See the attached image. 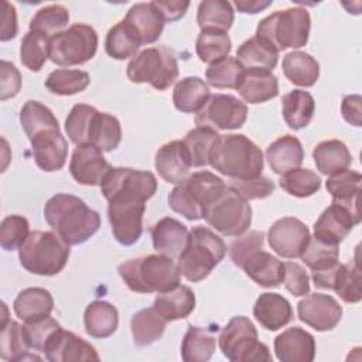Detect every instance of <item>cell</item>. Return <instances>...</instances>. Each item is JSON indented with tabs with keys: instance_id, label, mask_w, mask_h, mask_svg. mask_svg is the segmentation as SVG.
<instances>
[{
	"instance_id": "cell-59",
	"label": "cell",
	"mask_w": 362,
	"mask_h": 362,
	"mask_svg": "<svg viewBox=\"0 0 362 362\" xmlns=\"http://www.w3.org/2000/svg\"><path fill=\"white\" fill-rule=\"evenodd\" d=\"M1 100H6L8 98H13L18 93L21 88V75L14 64L8 61H1Z\"/></svg>"
},
{
	"instance_id": "cell-58",
	"label": "cell",
	"mask_w": 362,
	"mask_h": 362,
	"mask_svg": "<svg viewBox=\"0 0 362 362\" xmlns=\"http://www.w3.org/2000/svg\"><path fill=\"white\" fill-rule=\"evenodd\" d=\"M283 283L286 288L294 296L301 297L308 294L310 291V279L303 266L296 262H286L284 263V274Z\"/></svg>"
},
{
	"instance_id": "cell-16",
	"label": "cell",
	"mask_w": 362,
	"mask_h": 362,
	"mask_svg": "<svg viewBox=\"0 0 362 362\" xmlns=\"http://www.w3.org/2000/svg\"><path fill=\"white\" fill-rule=\"evenodd\" d=\"M310 238L311 235L305 223L293 216L277 219L267 233L270 247L284 259L300 257Z\"/></svg>"
},
{
	"instance_id": "cell-8",
	"label": "cell",
	"mask_w": 362,
	"mask_h": 362,
	"mask_svg": "<svg viewBox=\"0 0 362 362\" xmlns=\"http://www.w3.org/2000/svg\"><path fill=\"white\" fill-rule=\"evenodd\" d=\"M310 27V13L303 7H293L264 17L257 25L256 37L280 52L286 48L304 47L308 41Z\"/></svg>"
},
{
	"instance_id": "cell-26",
	"label": "cell",
	"mask_w": 362,
	"mask_h": 362,
	"mask_svg": "<svg viewBox=\"0 0 362 362\" xmlns=\"http://www.w3.org/2000/svg\"><path fill=\"white\" fill-rule=\"evenodd\" d=\"M188 229L180 221L165 216L151 229L154 250L168 257H178L188 240Z\"/></svg>"
},
{
	"instance_id": "cell-39",
	"label": "cell",
	"mask_w": 362,
	"mask_h": 362,
	"mask_svg": "<svg viewBox=\"0 0 362 362\" xmlns=\"http://www.w3.org/2000/svg\"><path fill=\"white\" fill-rule=\"evenodd\" d=\"M165 325L167 321L154 307L143 308L134 313L130 321L133 342L137 346H147L154 344L164 334Z\"/></svg>"
},
{
	"instance_id": "cell-15",
	"label": "cell",
	"mask_w": 362,
	"mask_h": 362,
	"mask_svg": "<svg viewBox=\"0 0 362 362\" xmlns=\"http://www.w3.org/2000/svg\"><path fill=\"white\" fill-rule=\"evenodd\" d=\"M107 202V218L115 239L124 246L136 243L143 232L146 202L134 198H113Z\"/></svg>"
},
{
	"instance_id": "cell-9",
	"label": "cell",
	"mask_w": 362,
	"mask_h": 362,
	"mask_svg": "<svg viewBox=\"0 0 362 362\" xmlns=\"http://www.w3.org/2000/svg\"><path fill=\"white\" fill-rule=\"evenodd\" d=\"M126 74L134 83H150L157 90H165L178 78V62L165 45L150 47L130 59Z\"/></svg>"
},
{
	"instance_id": "cell-50",
	"label": "cell",
	"mask_w": 362,
	"mask_h": 362,
	"mask_svg": "<svg viewBox=\"0 0 362 362\" xmlns=\"http://www.w3.org/2000/svg\"><path fill=\"white\" fill-rule=\"evenodd\" d=\"M243 71V65L236 58L226 57L209 64L205 71V78L208 83L214 88L236 89Z\"/></svg>"
},
{
	"instance_id": "cell-25",
	"label": "cell",
	"mask_w": 362,
	"mask_h": 362,
	"mask_svg": "<svg viewBox=\"0 0 362 362\" xmlns=\"http://www.w3.org/2000/svg\"><path fill=\"white\" fill-rule=\"evenodd\" d=\"M253 315L263 328L277 331L293 320V308L283 296L277 293H263L255 303Z\"/></svg>"
},
{
	"instance_id": "cell-28",
	"label": "cell",
	"mask_w": 362,
	"mask_h": 362,
	"mask_svg": "<svg viewBox=\"0 0 362 362\" xmlns=\"http://www.w3.org/2000/svg\"><path fill=\"white\" fill-rule=\"evenodd\" d=\"M362 175L354 170H342L332 175L325 182L327 191L332 197L334 204L348 208L354 215L361 216L359 212V192Z\"/></svg>"
},
{
	"instance_id": "cell-21",
	"label": "cell",
	"mask_w": 362,
	"mask_h": 362,
	"mask_svg": "<svg viewBox=\"0 0 362 362\" xmlns=\"http://www.w3.org/2000/svg\"><path fill=\"white\" fill-rule=\"evenodd\" d=\"M154 165L160 177L170 184H180L189 175L191 158L182 140L163 144L156 153Z\"/></svg>"
},
{
	"instance_id": "cell-49",
	"label": "cell",
	"mask_w": 362,
	"mask_h": 362,
	"mask_svg": "<svg viewBox=\"0 0 362 362\" xmlns=\"http://www.w3.org/2000/svg\"><path fill=\"white\" fill-rule=\"evenodd\" d=\"M300 257L313 272L325 270L339 263V249L335 243H329L313 236L310 238L308 245Z\"/></svg>"
},
{
	"instance_id": "cell-52",
	"label": "cell",
	"mask_w": 362,
	"mask_h": 362,
	"mask_svg": "<svg viewBox=\"0 0 362 362\" xmlns=\"http://www.w3.org/2000/svg\"><path fill=\"white\" fill-rule=\"evenodd\" d=\"M69 21V11L62 4H49L40 8L30 21V30L38 31L49 38L64 31Z\"/></svg>"
},
{
	"instance_id": "cell-40",
	"label": "cell",
	"mask_w": 362,
	"mask_h": 362,
	"mask_svg": "<svg viewBox=\"0 0 362 362\" xmlns=\"http://www.w3.org/2000/svg\"><path fill=\"white\" fill-rule=\"evenodd\" d=\"M141 45V40L136 30L123 18L113 25L105 40V49L115 59H126L134 57Z\"/></svg>"
},
{
	"instance_id": "cell-10",
	"label": "cell",
	"mask_w": 362,
	"mask_h": 362,
	"mask_svg": "<svg viewBox=\"0 0 362 362\" xmlns=\"http://www.w3.org/2000/svg\"><path fill=\"white\" fill-rule=\"evenodd\" d=\"M219 348L232 362H270L272 355L266 344L257 338L253 322L245 315L233 317L219 334Z\"/></svg>"
},
{
	"instance_id": "cell-19",
	"label": "cell",
	"mask_w": 362,
	"mask_h": 362,
	"mask_svg": "<svg viewBox=\"0 0 362 362\" xmlns=\"http://www.w3.org/2000/svg\"><path fill=\"white\" fill-rule=\"evenodd\" d=\"M33 146L35 164L47 173L61 170L68 157V143L58 129H47L31 139H28Z\"/></svg>"
},
{
	"instance_id": "cell-30",
	"label": "cell",
	"mask_w": 362,
	"mask_h": 362,
	"mask_svg": "<svg viewBox=\"0 0 362 362\" xmlns=\"http://www.w3.org/2000/svg\"><path fill=\"white\" fill-rule=\"evenodd\" d=\"M245 273L262 287H279L283 283L284 263L269 252H255L242 266Z\"/></svg>"
},
{
	"instance_id": "cell-20",
	"label": "cell",
	"mask_w": 362,
	"mask_h": 362,
	"mask_svg": "<svg viewBox=\"0 0 362 362\" xmlns=\"http://www.w3.org/2000/svg\"><path fill=\"white\" fill-rule=\"evenodd\" d=\"M110 164L102 151L90 144L76 146L69 161V171L74 180L82 185H100Z\"/></svg>"
},
{
	"instance_id": "cell-34",
	"label": "cell",
	"mask_w": 362,
	"mask_h": 362,
	"mask_svg": "<svg viewBox=\"0 0 362 362\" xmlns=\"http://www.w3.org/2000/svg\"><path fill=\"white\" fill-rule=\"evenodd\" d=\"M209 86L199 76H185L180 79L173 90V102L182 113H197L208 100Z\"/></svg>"
},
{
	"instance_id": "cell-57",
	"label": "cell",
	"mask_w": 362,
	"mask_h": 362,
	"mask_svg": "<svg viewBox=\"0 0 362 362\" xmlns=\"http://www.w3.org/2000/svg\"><path fill=\"white\" fill-rule=\"evenodd\" d=\"M229 187H232L239 195H242L245 199H262L273 194L274 191V182L269 180L267 177L259 175L255 178H230Z\"/></svg>"
},
{
	"instance_id": "cell-24",
	"label": "cell",
	"mask_w": 362,
	"mask_h": 362,
	"mask_svg": "<svg viewBox=\"0 0 362 362\" xmlns=\"http://www.w3.org/2000/svg\"><path fill=\"white\" fill-rule=\"evenodd\" d=\"M236 90L247 103L256 105L279 95V82L272 71L245 69Z\"/></svg>"
},
{
	"instance_id": "cell-38",
	"label": "cell",
	"mask_w": 362,
	"mask_h": 362,
	"mask_svg": "<svg viewBox=\"0 0 362 362\" xmlns=\"http://www.w3.org/2000/svg\"><path fill=\"white\" fill-rule=\"evenodd\" d=\"M236 59L245 69L273 71L279 61V52L266 41L255 35L239 45Z\"/></svg>"
},
{
	"instance_id": "cell-41",
	"label": "cell",
	"mask_w": 362,
	"mask_h": 362,
	"mask_svg": "<svg viewBox=\"0 0 362 362\" xmlns=\"http://www.w3.org/2000/svg\"><path fill=\"white\" fill-rule=\"evenodd\" d=\"M216 348V339L211 331L189 325L181 344V358L185 362H206Z\"/></svg>"
},
{
	"instance_id": "cell-4",
	"label": "cell",
	"mask_w": 362,
	"mask_h": 362,
	"mask_svg": "<svg viewBox=\"0 0 362 362\" xmlns=\"http://www.w3.org/2000/svg\"><path fill=\"white\" fill-rule=\"evenodd\" d=\"M126 286L136 293H165L180 284L177 263L164 255H147L117 266Z\"/></svg>"
},
{
	"instance_id": "cell-46",
	"label": "cell",
	"mask_w": 362,
	"mask_h": 362,
	"mask_svg": "<svg viewBox=\"0 0 362 362\" xmlns=\"http://www.w3.org/2000/svg\"><path fill=\"white\" fill-rule=\"evenodd\" d=\"M51 38L38 31H28L20 44L21 64L33 72H38L49 58Z\"/></svg>"
},
{
	"instance_id": "cell-3",
	"label": "cell",
	"mask_w": 362,
	"mask_h": 362,
	"mask_svg": "<svg viewBox=\"0 0 362 362\" xmlns=\"http://www.w3.org/2000/svg\"><path fill=\"white\" fill-rule=\"evenodd\" d=\"M209 164L229 178H255L262 175L263 153L245 134H225L214 146Z\"/></svg>"
},
{
	"instance_id": "cell-13",
	"label": "cell",
	"mask_w": 362,
	"mask_h": 362,
	"mask_svg": "<svg viewBox=\"0 0 362 362\" xmlns=\"http://www.w3.org/2000/svg\"><path fill=\"white\" fill-rule=\"evenodd\" d=\"M156 191L157 180L153 173L130 167H110L100 182V192L106 201L134 198L146 202Z\"/></svg>"
},
{
	"instance_id": "cell-22",
	"label": "cell",
	"mask_w": 362,
	"mask_h": 362,
	"mask_svg": "<svg viewBox=\"0 0 362 362\" xmlns=\"http://www.w3.org/2000/svg\"><path fill=\"white\" fill-rule=\"evenodd\" d=\"M359 222L361 216H356L348 208L332 202L315 221L314 236L338 245Z\"/></svg>"
},
{
	"instance_id": "cell-42",
	"label": "cell",
	"mask_w": 362,
	"mask_h": 362,
	"mask_svg": "<svg viewBox=\"0 0 362 362\" xmlns=\"http://www.w3.org/2000/svg\"><path fill=\"white\" fill-rule=\"evenodd\" d=\"M30 345L27 342L24 328L17 321L8 320L6 324H1V338H0V356L4 361H27L37 359L40 356L30 354Z\"/></svg>"
},
{
	"instance_id": "cell-53",
	"label": "cell",
	"mask_w": 362,
	"mask_h": 362,
	"mask_svg": "<svg viewBox=\"0 0 362 362\" xmlns=\"http://www.w3.org/2000/svg\"><path fill=\"white\" fill-rule=\"evenodd\" d=\"M361 270L355 264H339L332 290L345 303H359L362 298L361 291Z\"/></svg>"
},
{
	"instance_id": "cell-6",
	"label": "cell",
	"mask_w": 362,
	"mask_h": 362,
	"mask_svg": "<svg viewBox=\"0 0 362 362\" xmlns=\"http://www.w3.org/2000/svg\"><path fill=\"white\" fill-rule=\"evenodd\" d=\"M226 184L211 171H197L177 184L168 195L170 208L188 221H198L204 211L225 191Z\"/></svg>"
},
{
	"instance_id": "cell-31",
	"label": "cell",
	"mask_w": 362,
	"mask_h": 362,
	"mask_svg": "<svg viewBox=\"0 0 362 362\" xmlns=\"http://www.w3.org/2000/svg\"><path fill=\"white\" fill-rule=\"evenodd\" d=\"M153 307L167 321L187 318L195 308V294L188 286H177L175 288L158 293Z\"/></svg>"
},
{
	"instance_id": "cell-32",
	"label": "cell",
	"mask_w": 362,
	"mask_h": 362,
	"mask_svg": "<svg viewBox=\"0 0 362 362\" xmlns=\"http://www.w3.org/2000/svg\"><path fill=\"white\" fill-rule=\"evenodd\" d=\"M16 315L24 322H31L47 317L54 310L51 293L41 287H28L18 293L13 303Z\"/></svg>"
},
{
	"instance_id": "cell-36",
	"label": "cell",
	"mask_w": 362,
	"mask_h": 362,
	"mask_svg": "<svg viewBox=\"0 0 362 362\" xmlns=\"http://www.w3.org/2000/svg\"><path fill=\"white\" fill-rule=\"evenodd\" d=\"M315 110V102L310 92L294 89L281 99V112L284 122L293 130L304 129L310 124Z\"/></svg>"
},
{
	"instance_id": "cell-17",
	"label": "cell",
	"mask_w": 362,
	"mask_h": 362,
	"mask_svg": "<svg viewBox=\"0 0 362 362\" xmlns=\"http://www.w3.org/2000/svg\"><path fill=\"white\" fill-rule=\"evenodd\" d=\"M298 318L315 331H329L342 317V307L328 294L313 293L297 304Z\"/></svg>"
},
{
	"instance_id": "cell-62",
	"label": "cell",
	"mask_w": 362,
	"mask_h": 362,
	"mask_svg": "<svg viewBox=\"0 0 362 362\" xmlns=\"http://www.w3.org/2000/svg\"><path fill=\"white\" fill-rule=\"evenodd\" d=\"M154 6L160 10L165 21H177L184 17L187 8L189 7V1H153Z\"/></svg>"
},
{
	"instance_id": "cell-14",
	"label": "cell",
	"mask_w": 362,
	"mask_h": 362,
	"mask_svg": "<svg viewBox=\"0 0 362 362\" xmlns=\"http://www.w3.org/2000/svg\"><path fill=\"white\" fill-rule=\"evenodd\" d=\"M247 106L232 95H209L205 105L195 115V124L218 130H233L245 124Z\"/></svg>"
},
{
	"instance_id": "cell-33",
	"label": "cell",
	"mask_w": 362,
	"mask_h": 362,
	"mask_svg": "<svg viewBox=\"0 0 362 362\" xmlns=\"http://www.w3.org/2000/svg\"><path fill=\"white\" fill-rule=\"evenodd\" d=\"M83 322L88 335L93 338H107L119 325V313L109 301L95 300L85 308Z\"/></svg>"
},
{
	"instance_id": "cell-54",
	"label": "cell",
	"mask_w": 362,
	"mask_h": 362,
	"mask_svg": "<svg viewBox=\"0 0 362 362\" xmlns=\"http://www.w3.org/2000/svg\"><path fill=\"white\" fill-rule=\"evenodd\" d=\"M28 221L21 215H8L0 225V245L4 250L18 249L28 236Z\"/></svg>"
},
{
	"instance_id": "cell-45",
	"label": "cell",
	"mask_w": 362,
	"mask_h": 362,
	"mask_svg": "<svg viewBox=\"0 0 362 362\" xmlns=\"http://www.w3.org/2000/svg\"><path fill=\"white\" fill-rule=\"evenodd\" d=\"M20 123L28 139L42 130L59 127L52 110L37 100H27L23 105L20 110Z\"/></svg>"
},
{
	"instance_id": "cell-5",
	"label": "cell",
	"mask_w": 362,
	"mask_h": 362,
	"mask_svg": "<svg viewBox=\"0 0 362 362\" xmlns=\"http://www.w3.org/2000/svg\"><path fill=\"white\" fill-rule=\"evenodd\" d=\"M226 245L215 232L205 226H194L188 240L178 255V270L188 281L197 283L209 276L216 264L225 257Z\"/></svg>"
},
{
	"instance_id": "cell-37",
	"label": "cell",
	"mask_w": 362,
	"mask_h": 362,
	"mask_svg": "<svg viewBox=\"0 0 362 362\" xmlns=\"http://www.w3.org/2000/svg\"><path fill=\"white\" fill-rule=\"evenodd\" d=\"M281 68L286 78L297 86L310 88L320 76V64L317 59L303 51H291L286 54Z\"/></svg>"
},
{
	"instance_id": "cell-27",
	"label": "cell",
	"mask_w": 362,
	"mask_h": 362,
	"mask_svg": "<svg viewBox=\"0 0 362 362\" xmlns=\"http://www.w3.org/2000/svg\"><path fill=\"white\" fill-rule=\"evenodd\" d=\"M124 20L136 30L141 44L156 42L160 38L165 24L163 14L153 1L133 4L129 8Z\"/></svg>"
},
{
	"instance_id": "cell-48",
	"label": "cell",
	"mask_w": 362,
	"mask_h": 362,
	"mask_svg": "<svg viewBox=\"0 0 362 362\" xmlns=\"http://www.w3.org/2000/svg\"><path fill=\"white\" fill-rule=\"evenodd\" d=\"M232 49V41L226 33L215 30H204L199 33L195 51L202 62L212 64L226 58Z\"/></svg>"
},
{
	"instance_id": "cell-47",
	"label": "cell",
	"mask_w": 362,
	"mask_h": 362,
	"mask_svg": "<svg viewBox=\"0 0 362 362\" xmlns=\"http://www.w3.org/2000/svg\"><path fill=\"white\" fill-rule=\"evenodd\" d=\"M90 82L89 74L81 69L59 68L52 71L45 79V88L55 95H75L88 88Z\"/></svg>"
},
{
	"instance_id": "cell-63",
	"label": "cell",
	"mask_w": 362,
	"mask_h": 362,
	"mask_svg": "<svg viewBox=\"0 0 362 362\" xmlns=\"http://www.w3.org/2000/svg\"><path fill=\"white\" fill-rule=\"evenodd\" d=\"M272 1H259V0H236L235 6L240 13H247V14H256L266 7H269Z\"/></svg>"
},
{
	"instance_id": "cell-44",
	"label": "cell",
	"mask_w": 362,
	"mask_h": 362,
	"mask_svg": "<svg viewBox=\"0 0 362 362\" xmlns=\"http://www.w3.org/2000/svg\"><path fill=\"white\" fill-rule=\"evenodd\" d=\"M219 136L221 134L215 129L205 126H197L185 134L182 141L188 148L192 167H204L209 164V156Z\"/></svg>"
},
{
	"instance_id": "cell-12",
	"label": "cell",
	"mask_w": 362,
	"mask_h": 362,
	"mask_svg": "<svg viewBox=\"0 0 362 362\" xmlns=\"http://www.w3.org/2000/svg\"><path fill=\"white\" fill-rule=\"evenodd\" d=\"M202 218L222 235L239 236L250 226L252 208L247 199L226 185L222 195L206 206Z\"/></svg>"
},
{
	"instance_id": "cell-18",
	"label": "cell",
	"mask_w": 362,
	"mask_h": 362,
	"mask_svg": "<svg viewBox=\"0 0 362 362\" xmlns=\"http://www.w3.org/2000/svg\"><path fill=\"white\" fill-rule=\"evenodd\" d=\"M42 352L49 362L99 361V355L93 345L74 332L62 329V327L49 337Z\"/></svg>"
},
{
	"instance_id": "cell-7",
	"label": "cell",
	"mask_w": 362,
	"mask_h": 362,
	"mask_svg": "<svg viewBox=\"0 0 362 362\" xmlns=\"http://www.w3.org/2000/svg\"><path fill=\"white\" fill-rule=\"evenodd\" d=\"M69 245L51 230H33L18 247L21 266L38 276H55L69 259Z\"/></svg>"
},
{
	"instance_id": "cell-51",
	"label": "cell",
	"mask_w": 362,
	"mask_h": 362,
	"mask_svg": "<svg viewBox=\"0 0 362 362\" xmlns=\"http://www.w3.org/2000/svg\"><path fill=\"white\" fill-rule=\"evenodd\" d=\"M279 185L293 197L305 198L315 194L321 187V178L308 168H294L281 174Z\"/></svg>"
},
{
	"instance_id": "cell-11",
	"label": "cell",
	"mask_w": 362,
	"mask_h": 362,
	"mask_svg": "<svg viewBox=\"0 0 362 362\" xmlns=\"http://www.w3.org/2000/svg\"><path fill=\"white\" fill-rule=\"evenodd\" d=\"M98 41V33L92 25L75 23L51 37L49 59L59 66L85 64L95 57Z\"/></svg>"
},
{
	"instance_id": "cell-60",
	"label": "cell",
	"mask_w": 362,
	"mask_h": 362,
	"mask_svg": "<svg viewBox=\"0 0 362 362\" xmlns=\"http://www.w3.org/2000/svg\"><path fill=\"white\" fill-rule=\"evenodd\" d=\"M361 102L362 98L359 95H346L341 103V112L344 119L354 126H361L362 123Z\"/></svg>"
},
{
	"instance_id": "cell-56",
	"label": "cell",
	"mask_w": 362,
	"mask_h": 362,
	"mask_svg": "<svg viewBox=\"0 0 362 362\" xmlns=\"http://www.w3.org/2000/svg\"><path fill=\"white\" fill-rule=\"evenodd\" d=\"M23 328H24V334H25L30 348L35 349L38 352H42L49 337L58 328H61V325L52 317L47 315V317H42V318L31 321V322H24Z\"/></svg>"
},
{
	"instance_id": "cell-61",
	"label": "cell",
	"mask_w": 362,
	"mask_h": 362,
	"mask_svg": "<svg viewBox=\"0 0 362 362\" xmlns=\"http://www.w3.org/2000/svg\"><path fill=\"white\" fill-rule=\"evenodd\" d=\"M3 23H1V41H8L16 37L17 34V14L16 7L10 4L8 1H3V14H1Z\"/></svg>"
},
{
	"instance_id": "cell-29",
	"label": "cell",
	"mask_w": 362,
	"mask_h": 362,
	"mask_svg": "<svg viewBox=\"0 0 362 362\" xmlns=\"http://www.w3.org/2000/svg\"><path fill=\"white\" fill-rule=\"evenodd\" d=\"M266 158L276 174H284L298 168L304 160L301 141L290 134L276 139L266 150Z\"/></svg>"
},
{
	"instance_id": "cell-43",
	"label": "cell",
	"mask_w": 362,
	"mask_h": 362,
	"mask_svg": "<svg viewBox=\"0 0 362 362\" xmlns=\"http://www.w3.org/2000/svg\"><path fill=\"white\" fill-rule=\"evenodd\" d=\"M197 21L204 30H215L226 33L233 24V8L225 0H204L198 4Z\"/></svg>"
},
{
	"instance_id": "cell-2",
	"label": "cell",
	"mask_w": 362,
	"mask_h": 362,
	"mask_svg": "<svg viewBox=\"0 0 362 362\" xmlns=\"http://www.w3.org/2000/svg\"><path fill=\"white\" fill-rule=\"evenodd\" d=\"M65 132L74 144H90L100 151L117 148L122 140L120 122L85 103H78L71 109L65 119Z\"/></svg>"
},
{
	"instance_id": "cell-35",
	"label": "cell",
	"mask_w": 362,
	"mask_h": 362,
	"mask_svg": "<svg viewBox=\"0 0 362 362\" xmlns=\"http://www.w3.org/2000/svg\"><path fill=\"white\" fill-rule=\"evenodd\" d=\"M313 158L317 168L324 175H332L346 170L352 163V156L346 144L337 139L318 143L313 150Z\"/></svg>"
},
{
	"instance_id": "cell-55",
	"label": "cell",
	"mask_w": 362,
	"mask_h": 362,
	"mask_svg": "<svg viewBox=\"0 0 362 362\" xmlns=\"http://www.w3.org/2000/svg\"><path fill=\"white\" fill-rule=\"evenodd\" d=\"M264 235L260 230H250L239 235L229 245V256L235 266L242 267L245 262L257 250L263 247Z\"/></svg>"
},
{
	"instance_id": "cell-23",
	"label": "cell",
	"mask_w": 362,
	"mask_h": 362,
	"mask_svg": "<svg viewBox=\"0 0 362 362\" xmlns=\"http://www.w3.org/2000/svg\"><path fill=\"white\" fill-rule=\"evenodd\" d=\"M274 352L281 362H311L315 356V339L305 329L291 327L274 338Z\"/></svg>"
},
{
	"instance_id": "cell-1",
	"label": "cell",
	"mask_w": 362,
	"mask_h": 362,
	"mask_svg": "<svg viewBox=\"0 0 362 362\" xmlns=\"http://www.w3.org/2000/svg\"><path fill=\"white\" fill-rule=\"evenodd\" d=\"M44 218L69 246L86 242L100 226L99 212L71 194L52 195L45 202Z\"/></svg>"
}]
</instances>
